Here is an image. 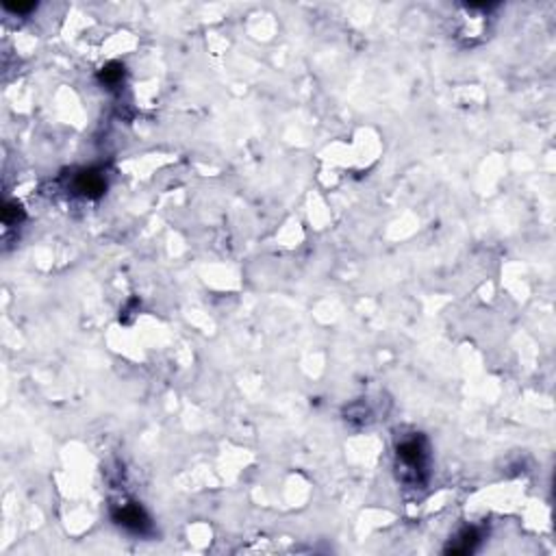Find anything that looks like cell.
I'll list each match as a JSON object with an SVG mask.
<instances>
[{"label": "cell", "instance_id": "obj_4", "mask_svg": "<svg viewBox=\"0 0 556 556\" xmlns=\"http://www.w3.org/2000/svg\"><path fill=\"white\" fill-rule=\"evenodd\" d=\"M480 541V535L476 528H465V531L458 535L452 544L446 548V552L450 554H469V552H474L476 550V544Z\"/></svg>", "mask_w": 556, "mask_h": 556}, {"label": "cell", "instance_id": "obj_2", "mask_svg": "<svg viewBox=\"0 0 556 556\" xmlns=\"http://www.w3.org/2000/svg\"><path fill=\"white\" fill-rule=\"evenodd\" d=\"M398 458L402 461V465L409 467L411 471H420L424 467V461H426V446H424V439L422 437H413V439H407L402 441L398 446Z\"/></svg>", "mask_w": 556, "mask_h": 556}, {"label": "cell", "instance_id": "obj_5", "mask_svg": "<svg viewBox=\"0 0 556 556\" xmlns=\"http://www.w3.org/2000/svg\"><path fill=\"white\" fill-rule=\"evenodd\" d=\"M98 78H100L103 85H107V87H116V85H120L122 78H124V65L118 63V61L105 65V67L100 70Z\"/></svg>", "mask_w": 556, "mask_h": 556}, {"label": "cell", "instance_id": "obj_3", "mask_svg": "<svg viewBox=\"0 0 556 556\" xmlns=\"http://www.w3.org/2000/svg\"><path fill=\"white\" fill-rule=\"evenodd\" d=\"M76 191L83 193V196L87 198H98L105 193L107 189V180L100 172H94V170H87V172H81L76 176V183H74Z\"/></svg>", "mask_w": 556, "mask_h": 556}, {"label": "cell", "instance_id": "obj_1", "mask_svg": "<svg viewBox=\"0 0 556 556\" xmlns=\"http://www.w3.org/2000/svg\"><path fill=\"white\" fill-rule=\"evenodd\" d=\"M114 520L124 531L135 533V535H146L150 533V520L139 504H124L118 511H114Z\"/></svg>", "mask_w": 556, "mask_h": 556}, {"label": "cell", "instance_id": "obj_6", "mask_svg": "<svg viewBox=\"0 0 556 556\" xmlns=\"http://www.w3.org/2000/svg\"><path fill=\"white\" fill-rule=\"evenodd\" d=\"M24 217V211H22V206L16 204V202H7L3 206V222L5 224H18V222Z\"/></svg>", "mask_w": 556, "mask_h": 556}, {"label": "cell", "instance_id": "obj_7", "mask_svg": "<svg viewBox=\"0 0 556 556\" xmlns=\"http://www.w3.org/2000/svg\"><path fill=\"white\" fill-rule=\"evenodd\" d=\"M3 7H5L7 11H11V13H18V16H24V13L33 11L37 5H35V3H5Z\"/></svg>", "mask_w": 556, "mask_h": 556}]
</instances>
